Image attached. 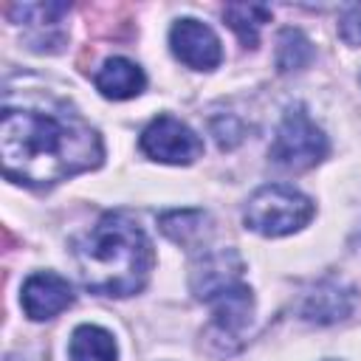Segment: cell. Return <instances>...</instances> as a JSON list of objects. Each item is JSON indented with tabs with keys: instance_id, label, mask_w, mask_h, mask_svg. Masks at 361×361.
Listing matches in <instances>:
<instances>
[{
	"instance_id": "cell-1",
	"label": "cell",
	"mask_w": 361,
	"mask_h": 361,
	"mask_svg": "<svg viewBox=\"0 0 361 361\" xmlns=\"http://www.w3.org/2000/svg\"><path fill=\"white\" fill-rule=\"evenodd\" d=\"M0 158L8 180L54 186L96 169L104 147L99 133L65 102L6 104L0 116Z\"/></svg>"
},
{
	"instance_id": "cell-2",
	"label": "cell",
	"mask_w": 361,
	"mask_h": 361,
	"mask_svg": "<svg viewBox=\"0 0 361 361\" xmlns=\"http://www.w3.org/2000/svg\"><path fill=\"white\" fill-rule=\"evenodd\" d=\"M79 279L99 296L138 293L155 265V251L144 228L127 212H107L73 248Z\"/></svg>"
},
{
	"instance_id": "cell-3",
	"label": "cell",
	"mask_w": 361,
	"mask_h": 361,
	"mask_svg": "<svg viewBox=\"0 0 361 361\" xmlns=\"http://www.w3.org/2000/svg\"><path fill=\"white\" fill-rule=\"evenodd\" d=\"M313 217V200L302 195L293 186L285 183H268L259 186L243 212L245 228L262 234V237H285L299 228H305Z\"/></svg>"
},
{
	"instance_id": "cell-4",
	"label": "cell",
	"mask_w": 361,
	"mask_h": 361,
	"mask_svg": "<svg viewBox=\"0 0 361 361\" xmlns=\"http://www.w3.org/2000/svg\"><path fill=\"white\" fill-rule=\"evenodd\" d=\"M327 152H330V141L322 133V127H316V121L307 116V110L302 104L288 107V113L276 127L268 158L288 172H305L313 169L319 161H324Z\"/></svg>"
},
{
	"instance_id": "cell-5",
	"label": "cell",
	"mask_w": 361,
	"mask_h": 361,
	"mask_svg": "<svg viewBox=\"0 0 361 361\" xmlns=\"http://www.w3.org/2000/svg\"><path fill=\"white\" fill-rule=\"evenodd\" d=\"M138 144L147 158L161 161V164H192L195 158L203 155L200 135L189 124H183L180 118L166 116V113L152 118L144 127Z\"/></svg>"
},
{
	"instance_id": "cell-6",
	"label": "cell",
	"mask_w": 361,
	"mask_h": 361,
	"mask_svg": "<svg viewBox=\"0 0 361 361\" xmlns=\"http://www.w3.org/2000/svg\"><path fill=\"white\" fill-rule=\"evenodd\" d=\"M212 305V324H209V336L220 350H234L240 347L251 316H254V293L248 285L237 282L226 290H220L214 299H209Z\"/></svg>"
},
{
	"instance_id": "cell-7",
	"label": "cell",
	"mask_w": 361,
	"mask_h": 361,
	"mask_svg": "<svg viewBox=\"0 0 361 361\" xmlns=\"http://www.w3.org/2000/svg\"><path fill=\"white\" fill-rule=\"evenodd\" d=\"M169 48L183 65L195 71H212L223 59L217 34L195 17H183L169 28Z\"/></svg>"
},
{
	"instance_id": "cell-8",
	"label": "cell",
	"mask_w": 361,
	"mask_h": 361,
	"mask_svg": "<svg viewBox=\"0 0 361 361\" xmlns=\"http://www.w3.org/2000/svg\"><path fill=\"white\" fill-rule=\"evenodd\" d=\"M243 257L234 248H217V251H206L189 274V288L195 293V299L209 302L214 299L220 290L243 282Z\"/></svg>"
},
{
	"instance_id": "cell-9",
	"label": "cell",
	"mask_w": 361,
	"mask_h": 361,
	"mask_svg": "<svg viewBox=\"0 0 361 361\" xmlns=\"http://www.w3.org/2000/svg\"><path fill=\"white\" fill-rule=\"evenodd\" d=\"M20 305L31 322H45L73 305V290H71L68 279H62L59 274L37 271L23 282Z\"/></svg>"
},
{
	"instance_id": "cell-10",
	"label": "cell",
	"mask_w": 361,
	"mask_h": 361,
	"mask_svg": "<svg viewBox=\"0 0 361 361\" xmlns=\"http://www.w3.org/2000/svg\"><path fill=\"white\" fill-rule=\"evenodd\" d=\"M144 85H147L144 71L127 56H110L96 71V90L113 102H124V99L138 96L144 90Z\"/></svg>"
},
{
	"instance_id": "cell-11",
	"label": "cell",
	"mask_w": 361,
	"mask_h": 361,
	"mask_svg": "<svg viewBox=\"0 0 361 361\" xmlns=\"http://www.w3.org/2000/svg\"><path fill=\"white\" fill-rule=\"evenodd\" d=\"M353 310V290L338 285V282H322L316 285L305 302H302V316L313 324H333L347 319Z\"/></svg>"
},
{
	"instance_id": "cell-12",
	"label": "cell",
	"mask_w": 361,
	"mask_h": 361,
	"mask_svg": "<svg viewBox=\"0 0 361 361\" xmlns=\"http://www.w3.org/2000/svg\"><path fill=\"white\" fill-rule=\"evenodd\" d=\"M116 338L99 324H79L71 333L68 358L71 361H116Z\"/></svg>"
},
{
	"instance_id": "cell-13",
	"label": "cell",
	"mask_w": 361,
	"mask_h": 361,
	"mask_svg": "<svg viewBox=\"0 0 361 361\" xmlns=\"http://www.w3.org/2000/svg\"><path fill=\"white\" fill-rule=\"evenodd\" d=\"M223 20L228 23V28L240 37L245 48H257L259 28L271 20V8L259 3H228L223 8Z\"/></svg>"
},
{
	"instance_id": "cell-14",
	"label": "cell",
	"mask_w": 361,
	"mask_h": 361,
	"mask_svg": "<svg viewBox=\"0 0 361 361\" xmlns=\"http://www.w3.org/2000/svg\"><path fill=\"white\" fill-rule=\"evenodd\" d=\"M206 223H209V214L200 209H175L158 217L161 231L178 245H195L197 240H203Z\"/></svg>"
},
{
	"instance_id": "cell-15",
	"label": "cell",
	"mask_w": 361,
	"mask_h": 361,
	"mask_svg": "<svg viewBox=\"0 0 361 361\" xmlns=\"http://www.w3.org/2000/svg\"><path fill=\"white\" fill-rule=\"evenodd\" d=\"M313 59V42L299 28H282L276 37V68L279 73H293L307 68Z\"/></svg>"
},
{
	"instance_id": "cell-16",
	"label": "cell",
	"mask_w": 361,
	"mask_h": 361,
	"mask_svg": "<svg viewBox=\"0 0 361 361\" xmlns=\"http://www.w3.org/2000/svg\"><path fill=\"white\" fill-rule=\"evenodd\" d=\"M338 34L347 45H361V3L350 6L338 23Z\"/></svg>"
},
{
	"instance_id": "cell-17",
	"label": "cell",
	"mask_w": 361,
	"mask_h": 361,
	"mask_svg": "<svg viewBox=\"0 0 361 361\" xmlns=\"http://www.w3.org/2000/svg\"><path fill=\"white\" fill-rule=\"evenodd\" d=\"M6 361H23L20 355H6Z\"/></svg>"
}]
</instances>
